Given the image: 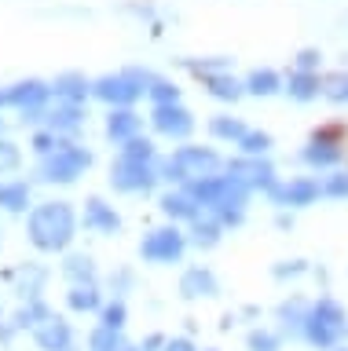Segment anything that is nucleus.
Segmentation results:
<instances>
[{
	"label": "nucleus",
	"instance_id": "nucleus-1",
	"mask_svg": "<svg viewBox=\"0 0 348 351\" xmlns=\"http://www.w3.org/2000/svg\"><path fill=\"white\" fill-rule=\"evenodd\" d=\"M315 143H323V147H330V150L348 147V125L345 121H326L323 128H315Z\"/></svg>",
	"mask_w": 348,
	"mask_h": 351
}]
</instances>
